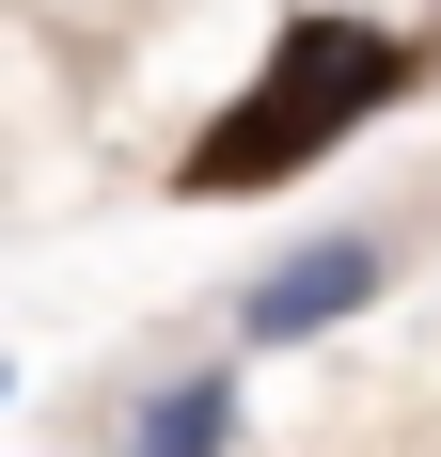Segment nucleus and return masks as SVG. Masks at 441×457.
<instances>
[{
    "mask_svg": "<svg viewBox=\"0 0 441 457\" xmlns=\"http://www.w3.org/2000/svg\"><path fill=\"white\" fill-rule=\"evenodd\" d=\"M0 395H16V363H0Z\"/></svg>",
    "mask_w": 441,
    "mask_h": 457,
    "instance_id": "4",
    "label": "nucleus"
},
{
    "mask_svg": "<svg viewBox=\"0 0 441 457\" xmlns=\"http://www.w3.org/2000/svg\"><path fill=\"white\" fill-rule=\"evenodd\" d=\"M410 253H426V221L410 205H347V221H300L284 253H268L237 300H220V331L237 347H315V331H347V316H379L410 284Z\"/></svg>",
    "mask_w": 441,
    "mask_h": 457,
    "instance_id": "2",
    "label": "nucleus"
},
{
    "mask_svg": "<svg viewBox=\"0 0 441 457\" xmlns=\"http://www.w3.org/2000/svg\"><path fill=\"white\" fill-rule=\"evenodd\" d=\"M395 95H426V32H395V16H347V0H300L284 32H268V63L237 95H220L205 127H189L174 189L189 205H237V189H300L315 158H347Z\"/></svg>",
    "mask_w": 441,
    "mask_h": 457,
    "instance_id": "1",
    "label": "nucleus"
},
{
    "mask_svg": "<svg viewBox=\"0 0 441 457\" xmlns=\"http://www.w3.org/2000/svg\"><path fill=\"white\" fill-rule=\"evenodd\" d=\"M237 347H205V363H174V378H142L127 395V426H111V457H237Z\"/></svg>",
    "mask_w": 441,
    "mask_h": 457,
    "instance_id": "3",
    "label": "nucleus"
}]
</instances>
